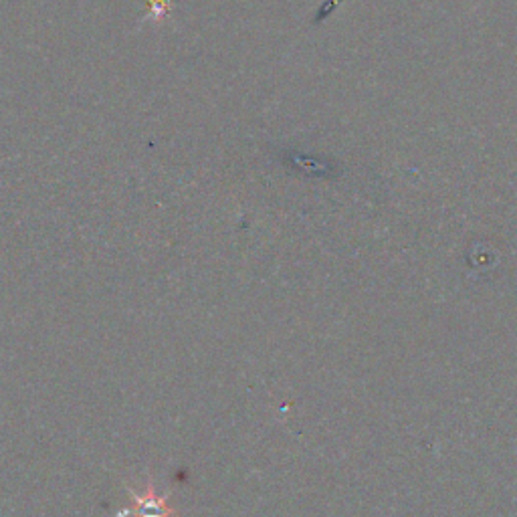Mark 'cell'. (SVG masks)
Wrapping results in <instances>:
<instances>
[{
	"instance_id": "obj_1",
	"label": "cell",
	"mask_w": 517,
	"mask_h": 517,
	"mask_svg": "<svg viewBox=\"0 0 517 517\" xmlns=\"http://www.w3.org/2000/svg\"><path fill=\"white\" fill-rule=\"evenodd\" d=\"M126 491L132 495L134 507L120 509L118 517H128V515H134V517H172V515H176V509L168 503L170 493L158 495L152 479L148 481L144 493H138L130 485H126Z\"/></svg>"
}]
</instances>
